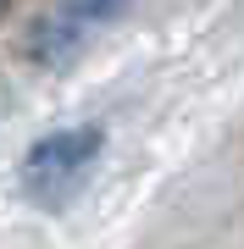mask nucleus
<instances>
[{
    "mask_svg": "<svg viewBox=\"0 0 244 249\" xmlns=\"http://www.w3.org/2000/svg\"><path fill=\"white\" fill-rule=\"evenodd\" d=\"M106 150V127L100 122H83V127H56V133L34 139L22 155V188L34 199H61L73 194V183L100 160Z\"/></svg>",
    "mask_w": 244,
    "mask_h": 249,
    "instance_id": "f257e3e1",
    "label": "nucleus"
},
{
    "mask_svg": "<svg viewBox=\"0 0 244 249\" xmlns=\"http://www.w3.org/2000/svg\"><path fill=\"white\" fill-rule=\"evenodd\" d=\"M67 45H73V17H67V22H45V28H34V55H39V61L61 55Z\"/></svg>",
    "mask_w": 244,
    "mask_h": 249,
    "instance_id": "f03ea898",
    "label": "nucleus"
},
{
    "mask_svg": "<svg viewBox=\"0 0 244 249\" xmlns=\"http://www.w3.org/2000/svg\"><path fill=\"white\" fill-rule=\"evenodd\" d=\"M61 6H67L73 22H106V17H117L128 0H61Z\"/></svg>",
    "mask_w": 244,
    "mask_h": 249,
    "instance_id": "7ed1b4c3",
    "label": "nucleus"
}]
</instances>
